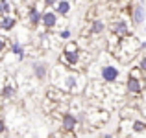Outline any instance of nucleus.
Segmentation results:
<instances>
[{"label": "nucleus", "mask_w": 146, "mask_h": 138, "mask_svg": "<svg viewBox=\"0 0 146 138\" xmlns=\"http://www.w3.org/2000/svg\"><path fill=\"white\" fill-rule=\"evenodd\" d=\"M141 46H143V43H139L133 35H129V37H126V39H120V44H118L115 55L120 57V61H128L129 57H133L139 52Z\"/></svg>", "instance_id": "f257e3e1"}, {"label": "nucleus", "mask_w": 146, "mask_h": 138, "mask_svg": "<svg viewBox=\"0 0 146 138\" xmlns=\"http://www.w3.org/2000/svg\"><path fill=\"white\" fill-rule=\"evenodd\" d=\"M126 89H128L129 94H141L144 90V79H143V70L139 66L131 68L128 74V79H126Z\"/></svg>", "instance_id": "f03ea898"}, {"label": "nucleus", "mask_w": 146, "mask_h": 138, "mask_svg": "<svg viewBox=\"0 0 146 138\" xmlns=\"http://www.w3.org/2000/svg\"><path fill=\"white\" fill-rule=\"evenodd\" d=\"M80 48L76 43H70L67 44V48L63 50V53H61V63H65L67 66H76V64L80 63Z\"/></svg>", "instance_id": "7ed1b4c3"}, {"label": "nucleus", "mask_w": 146, "mask_h": 138, "mask_svg": "<svg viewBox=\"0 0 146 138\" xmlns=\"http://www.w3.org/2000/svg\"><path fill=\"white\" fill-rule=\"evenodd\" d=\"M85 87V79L78 74V72H70L65 76L63 81V90H70V92H80Z\"/></svg>", "instance_id": "20e7f679"}, {"label": "nucleus", "mask_w": 146, "mask_h": 138, "mask_svg": "<svg viewBox=\"0 0 146 138\" xmlns=\"http://www.w3.org/2000/svg\"><path fill=\"white\" fill-rule=\"evenodd\" d=\"M109 30H111V35L118 37V39H126V37L131 35V30H129V24H128L126 18H117V20H113L111 26H109Z\"/></svg>", "instance_id": "39448f33"}, {"label": "nucleus", "mask_w": 146, "mask_h": 138, "mask_svg": "<svg viewBox=\"0 0 146 138\" xmlns=\"http://www.w3.org/2000/svg\"><path fill=\"white\" fill-rule=\"evenodd\" d=\"M100 78L104 79L106 83H115L118 81L120 78V68L113 63H107V64H102L100 66Z\"/></svg>", "instance_id": "423d86ee"}, {"label": "nucleus", "mask_w": 146, "mask_h": 138, "mask_svg": "<svg viewBox=\"0 0 146 138\" xmlns=\"http://www.w3.org/2000/svg\"><path fill=\"white\" fill-rule=\"evenodd\" d=\"M129 18H131L133 26H141L146 18V13H144V7L143 4H129Z\"/></svg>", "instance_id": "0eeeda50"}, {"label": "nucleus", "mask_w": 146, "mask_h": 138, "mask_svg": "<svg viewBox=\"0 0 146 138\" xmlns=\"http://www.w3.org/2000/svg\"><path fill=\"white\" fill-rule=\"evenodd\" d=\"M107 120H109V112H107V110H100V109H94L93 114L89 116V122L94 125V127H100V125H104Z\"/></svg>", "instance_id": "6e6552de"}, {"label": "nucleus", "mask_w": 146, "mask_h": 138, "mask_svg": "<svg viewBox=\"0 0 146 138\" xmlns=\"http://www.w3.org/2000/svg\"><path fill=\"white\" fill-rule=\"evenodd\" d=\"M41 22H43V26L46 30L56 28V24H57V15H56V11H44L43 17H41Z\"/></svg>", "instance_id": "1a4fd4ad"}, {"label": "nucleus", "mask_w": 146, "mask_h": 138, "mask_svg": "<svg viewBox=\"0 0 146 138\" xmlns=\"http://www.w3.org/2000/svg\"><path fill=\"white\" fill-rule=\"evenodd\" d=\"M78 125V118L74 114H65L63 116V131L65 133H72Z\"/></svg>", "instance_id": "9d476101"}, {"label": "nucleus", "mask_w": 146, "mask_h": 138, "mask_svg": "<svg viewBox=\"0 0 146 138\" xmlns=\"http://www.w3.org/2000/svg\"><path fill=\"white\" fill-rule=\"evenodd\" d=\"M56 6V15H68L70 13V4L67 2V0H61V2H56L54 4Z\"/></svg>", "instance_id": "9b49d317"}, {"label": "nucleus", "mask_w": 146, "mask_h": 138, "mask_svg": "<svg viewBox=\"0 0 146 138\" xmlns=\"http://www.w3.org/2000/svg\"><path fill=\"white\" fill-rule=\"evenodd\" d=\"M104 30H106V24H104L100 18H94L93 24H91V33H93V35H102Z\"/></svg>", "instance_id": "f8f14e48"}, {"label": "nucleus", "mask_w": 146, "mask_h": 138, "mask_svg": "<svg viewBox=\"0 0 146 138\" xmlns=\"http://www.w3.org/2000/svg\"><path fill=\"white\" fill-rule=\"evenodd\" d=\"M33 72H35V76L39 79H43L44 76H46V64H43V63H33Z\"/></svg>", "instance_id": "ddd939ff"}, {"label": "nucleus", "mask_w": 146, "mask_h": 138, "mask_svg": "<svg viewBox=\"0 0 146 138\" xmlns=\"http://www.w3.org/2000/svg\"><path fill=\"white\" fill-rule=\"evenodd\" d=\"M41 17H43V13H39L37 9H32V11H30V22H32L33 26H37L41 22Z\"/></svg>", "instance_id": "4468645a"}, {"label": "nucleus", "mask_w": 146, "mask_h": 138, "mask_svg": "<svg viewBox=\"0 0 146 138\" xmlns=\"http://www.w3.org/2000/svg\"><path fill=\"white\" fill-rule=\"evenodd\" d=\"M13 26H15V20H13L11 17H6V18L2 20V28H4V30H11Z\"/></svg>", "instance_id": "2eb2a0df"}, {"label": "nucleus", "mask_w": 146, "mask_h": 138, "mask_svg": "<svg viewBox=\"0 0 146 138\" xmlns=\"http://www.w3.org/2000/svg\"><path fill=\"white\" fill-rule=\"evenodd\" d=\"M2 96L4 98H11V96H13V87H6V89L2 90Z\"/></svg>", "instance_id": "dca6fc26"}, {"label": "nucleus", "mask_w": 146, "mask_h": 138, "mask_svg": "<svg viewBox=\"0 0 146 138\" xmlns=\"http://www.w3.org/2000/svg\"><path fill=\"white\" fill-rule=\"evenodd\" d=\"M139 68L143 70V74H146V55H144V57H141V61H139Z\"/></svg>", "instance_id": "f3484780"}, {"label": "nucleus", "mask_w": 146, "mask_h": 138, "mask_svg": "<svg viewBox=\"0 0 146 138\" xmlns=\"http://www.w3.org/2000/svg\"><path fill=\"white\" fill-rule=\"evenodd\" d=\"M0 11H2V13H9V4L7 2H0Z\"/></svg>", "instance_id": "a211bd4d"}, {"label": "nucleus", "mask_w": 146, "mask_h": 138, "mask_svg": "<svg viewBox=\"0 0 146 138\" xmlns=\"http://www.w3.org/2000/svg\"><path fill=\"white\" fill-rule=\"evenodd\" d=\"M59 37L61 39H68V37H70V30H63V32L59 33Z\"/></svg>", "instance_id": "6ab92c4d"}, {"label": "nucleus", "mask_w": 146, "mask_h": 138, "mask_svg": "<svg viewBox=\"0 0 146 138\" xmlns=\"http://www.w3.org/2000/svg\"><path fill=\"white\" fill-rule=\"evenodd\" d=\"M13 52H15V53H19V55L22 57V50H21V46H13Z\"/></svg>", "instance_id": "aec40b11"}, {"label": "nucleus", "mask_w": 146, "mask_h": 138, "mask_svg": "<svg viewBox=\"0 0 146 138\" xmlns=\"http://www.w3.org/2000/svg\"><path fill=\"white\" fill-rule=\"evenodd\" d=\"M4 129H6V125H4V120H0V133H4Z\"/></svg>", "instance_id": "412c9836"}, {"label": "nucleus", "mask_w": 146, "mask_h": 138, "mask_svg": "<svg viewBox=\"0 0 146 138\" xmlns=\"http://www.w3.org/2000/svg\"><path fill=\"white\" fill-rule=\"evenodd\" d=\"M104 138H113V135H109V133H106V135H104Z\"/></svg>", "instance_id": "4be33fe9"}, {"label": "nucleus", "mask_w": 146, "mask_h": 138, "mask_svg": "<svg viewBox=\"0 0 146 138\" xmlns=\"http://www.w3.org/2000/svg\"><path fill=\"white\" fill-rule=\"evenodd\" d=\"M4 50V41H0V52Z\"/></svg>", "instance_id": "5701e85b"}, {"label": "nucleus", "mask_w": 146, "mask_h": 138, "mask_svg": "<svg viewBox=\"0 0 146 138\" xmlns=\"http://www.w3.org/2000/svg\"><path fill=\"white\" fill-rule=\"evenodd\" d=\"M144 32H146V28H144Z\"/></svg>", "instance_id": "b1692460"}]
</instances>
